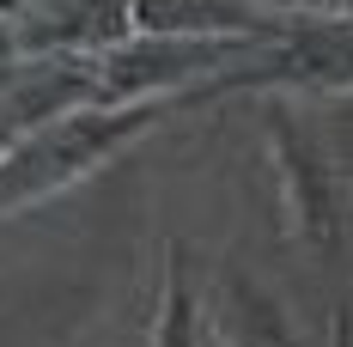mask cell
<instances>
[{"mask_svg":"<svg viewBox=\"0 0 353 347\" xmlns=\"http://www.w3.org/2000/svg\"><path fill=\"white\" fill-rule=\"evenodd\" d=\"M165 104H128V110H85L61 116L43 135H25L12 152H0V213L43 201L55 189H68L79 171H92L104 152H116L128 135H141L146 122H159Z\"/></svg>","mask_w":353,"mask_h":347,"instance_id":"6da1fadb","label":"cell"},{"mask_svg":"<svg viewBox=\"0 0 353 347\" xmlns=\"http://www.w3.org/2000/svg\"><path fill=\"white\" fill-rule=\"evenodd\" d=\"M281 49H268L262 68L244 73H219L201 79L195 98L213 92H244V86H305V92H353V25L347 19H281L274 31Z\"/></svg>","mask_w":353,"mask_h":347,"instance_id":"7a4b0ae2","label":"cell"},{"mask_svg":"<svg viewBox=\"0 0 353 347\" xmlns=\"http://www.w3.org/2000/svg\"><path fill=\"white\" fill-rule=\"evenodd\" d=\"M262 122H268L274 159H281L286 213H292L299 238H305V244H329V238H335V195H329V165H323L317 135H311V128H305L286 104H274Z\"/></svg>","mask_w":353,"mask_h":347,"instance_id":"3957f363","label":"cell"},{"mask_svg":"<svg viewBox=\"0 0 353 347\" xmlns=\"http://www.w3.org/2000/svg\"><path fill=\"white\" fill-rule=\"evenodd\" d=\"M134 31V0H43L19 25V49H116Z\"/></svg>","mask_w":353,"mask_h":347,"instance_id":"277c9868","label":"cell"}]
</instances>
